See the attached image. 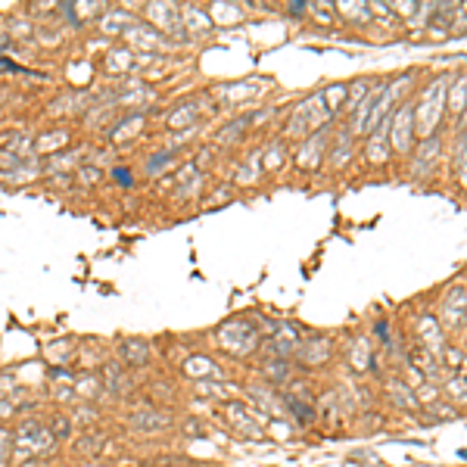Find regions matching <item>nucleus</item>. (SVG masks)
<instances>
[{
  "mask_svg": "<svg viewBox=\"0 0 467 467\" xmlns=\"http://www.w3.org/2000/svg\"><path fill=\"white\" fill-rule=\"evenodd\" d=\"M10 455H12V433L6 427H0V467L10 464Z\"/></svg>",
  "mask_w": 467,
  "mask_h": 467,
  "instance_id": "aec40b11",
  "label": "nucleus"
},
{
  "mask_svg": "<svg viewBox=\"0 0 467 467\" xmlns=\"http://www.w3.org/2000/svg\"><path fill=\"white\" fill-rule=\"evenodd\" d=\"M184 374L187 377H199V380H224L221 367L212 358H205V355H190V358L184 361Z\"/></svg>",
  "mask_w": 467,
  "mask_h": 467,
  "instance_id": "6e6552de",
  "label": "nucleus"
},
{
  "mask_svg": "<svg viewBox=\"0 0 467 467\" xmlns=\"http://www.w3.org/2000/svg\"><path fill=\"white\" fill-rule=\"evenodd\" d=\"M68 349H72V342H50V346H47V358L56 361V365H66V361L75 355V352H68Z\"/></svg>",
  "mask_w": 467,
  "mask_h": 467,
  "instance_id": "f3484780",
  "label": "nucleus"
},
{
  "mask_svg": "<svg viewBox=\"0 0 467 467\" xmlns=\"http://www.w3.org/2000/svg\"><path fill=\"white\" fill-rule=\"evenodd\" d=\"M118 358L131 367H147L149 361H153V349L143 340H125L122 346H118Z\"/></svg>",
  "mask_w": 467,
  "mask_h": 467,
  "instance_id": "0eeeda50",
  "label": "nucleus"
},
{
  "mask_svg": "<svg viewBox=\"0 0 467 467\" xmlns=\"http://www.w3.org/2000/svg\"><path fill=\"white\" fill-rule=\"evenodd\" d=\"M128 62H131L128 50H112V56H109V62H106V66H109V68H128Z\"/></svg>",
  "mask_w": 467,
  "mask_h": 467,
  "instance_id": "412c9836",
  "label": "nucleus"
},
{
  "mask_svg": "<svg viewBox=\"0 0 467 467\" xmlns=\"http://www.w3.org/2000/svg\"><path fill=\"white\" fill-rule=\"evenodd\" d=\"M112 178H116L122 187H131V184H134V178H131L128 168H116V172H112Z\"/></svg>",
  "mask_w": 467,
  "mask_h": 467,
  "instance_id": "4be33fe9",
  "label": "nucleus"
},
{
  "mask_svg": "<svg viewBox=\"0 0 467 467\" xmlns=\"http://www.w3.org/2000/svg\"><path fill=\"white\" fill-rule=\"evenodd\" d=\"M81 174H84V184H93L97 178H103V172H97V168H84Z\"/></svg>",
  "mask_w": 467,
  "mask_h": 467,
  "instance_id": "5701e85b",
  "label": "nucleus"
},
{
  "mask_svg": "<svg viewBox=\"0 0 467 467\" xmlns=\"http://www.w3.org/2000/svg\"><path fill=\"white\" fill-rule=\"evenodd\" d=\"M327 358H330V346H327L324 336H311V340H305L302 346H299V352H296V361H302L305 367H318V365H324Z\"/></svg>",
  "mask_w": 467,
  "mask_h": 467,
  "instance_id": "423d86ee",
  "label": "nucleus"
},
{
  "mask_svg": "<svg viewBox=\"0 0 467 467\" xmlns=\"http://www.w3.org/2000/svg\"><path fill=\"white\" fill-rule=\"evenodd\" d=\"M75 392H78L81 402H97L100 392H103V380L93 377V374H84V377L75 380Z\"/></svg>",
  "mask_w": 467,
  "mask_h": 467,
  "instance_id": "ddd939ff",
  "label": "nucleus"
},
{
  "mask_svg": "<svg viewBox=\"0 0 467 467\" xmlns=\"http://www.w3.org/2000/svg\"><path fill=\"white\" fill-rule=\"evenodd\" d=\"M56 439L50 433L47 423L41 421H25L19 423V430L12 433V452L25 455V458H47L53 452Z\"/></svg>",
  "mask_w": 467,
  "mask_h": 467,
  "instance_id": "f257e3e1",
  "label": "nucleus"
},
{
  "mask_svg": "<svg viewBox=\"0 0 467 467\" xmlns=\"http://www.w3.org/2000/svg\"><path fill=\"white\" fill-rule=\"evenodd\" d=\"M318 106H324V103H318V100H305V103L299 106L296 118L290 122L293 134H309L311 128H318V125H321V118L327 116V112H318Z\"/></svg>",
  "mask_w": 467,
  "mask_h": 467,
  "instance_id": "39448f33",
  "label": "nucleus"
},
{
  "mask_svg": "<svg viewBox=\"0 0 467 467\" xmlns=\"http://www.w3.org/2000/svg\"><path fill=\"white\" fill-rule=\"evenodd\" d=\"M75 448H78L81 455H97L100 448H103V436H100V433H87L84 439L75 442Z\"/></svg>",
  "mask_w": 467,
  "mask_h": 467,
  "instance_id": "6ab92c4d",
  "label": "nucleus"
},
{
  "mask_svg": "<svg viewBox=\"0 0 467 467\" xmlns=\"http://www.w3.org/2000/svg\"><path fill=\"white\" fill-rule=\"evenodd\" d=\"M50 433H53V439L56 442H62V439H68L72 436V427H75V417H68V414H53L50 417Z\"/></svg>",
  "mask_w": 467,
  "mask_h": 467,
  "instance_id": "2eb2a0df",
  "label": "nucleus"
},
{
  "mask_svg": "<svg viewBox=\"0 0 467 467\" xmlns=\"http://www.w3.org/2000/svg\"><path fill=\"white\" fill-rule=\"evenodd\" d=\"M149 19H153V22H159L162 28H174L178 10H174L172 3H168V6H149Z\"/></svg>",
  "mask_w": 467,
  "mask_h": 467,
  "instance_id": "dca6fc26",
  "label": "nucleus"
},
{
  "mask_svg": "<svg viewBox=\"0 0 467 467\" xmlns=\"http://www.w3.org/2000/svg\"><path fill=\"white\" fill-rule=\"evenodd\" d=\"M446 396H448V402L467 405V374H455V377H448Z\"/></svg>",
  "mask_w": 467,
  "mask_h": 467,
  "instance_id": "4468645a",
  "label": "nucleus"
},
{
  "mask_svg": "<svg viewBox=\"0 0 467 467\" xmlns=\"http://www.w3.org/2000/svg\"><path fill=\"white\" fill-rule=\"evenodd\" d=\"M386 392H390L392 405H402L405 411H414L417 408V396L411 392V386L399 383V380H386Z\"/></svg>",
  "mask_w": 467,
  "mask_h": 467,
  "instance_id": "f8f14e48",
  "label": "nucleus"
},
{
  "mask_svg": "<svg viewBox=\"0 0 467 467\" xmlns=\"http://www.w3.org/2000/svg\"><path fill=\"white\" fill-rule=\"evenodd\" d=\"M411 361H414V367L417 371H423V377L427 380H442V371H439V365H436V358H433V352H430L427 346H414L411 349Z\"/></svg>",
  "mask_w": 467,
  "mask_h": 467,
  "instance_id": "9b49d317",
  "label": "nucleus"
},
{
  "mask_svg": "<svg viewBox=\"0 0 467 467\" xmlns=\"http://www.w3.org/2000/svg\"><path fill=\"white\" fill-rule=\"evenodd\" d=\"M84 467H100V464H84Z\"/></svg>",
  "mask_w": 467,
  "mask_h": 467,
  "instance_id": "b1692460",
  "label": "nucleus"
},
{
  "mask_svg": "<svg viewBox=\"0 0 467 467\" xmlns=\"http://www.w3.org/2000/svg\"><path fill=\"white\" fill-rule=\"evenodd\" d=\"M218 340H221V346L230 355H249L259 349V330L246 321H230V324H221Z\"/></svg>",
  "mask_w": 467,
  "mask_h": 467,
  "instance_id": "f03ea898",
  "label": "nucleus"
},
{
  "mask_svg": "<svg viewBox=\"0 0 467 467\" xmlns=\"http://www.w3.org/2000/svg\"><path fill=\"white\" fill-rule=\"evenodd\" d=\"M224 421H228L240 436H249V439H262V427L255 423V417L249 414V408H246L243 402H224Z\"/></svg>",
  "mask_w": 467,
  "mask_h": 467,
  "instance_id": "7ed1b4c3",
  "label": "nucleus"
},
{
  "mask_svg": "<svg viewBox=\"0 0 467 467\" xmlns=\"http://www.w3.org/2000/svg\"><path fill=\"white\" fill-rule=\"evenodd\" d=\"M103 390L109 392V396H125V392L131 390V383H128V374L122 371V365H118V361H109V365H106V371H103Z\"/></svg>",
  "mask_w": 467,
  "mask_h": 467,
  "instance_id": "9d476101",
  "label": "nucleus"
},
{
  "mask_svg": "<svg viewBox=\"0 0 467 467\" xmlns=\"http://www.w3.org/2000/svg\"><path fill=\"white\" fill-rule=\"evenodd\" d=\"M196 112H199V106H196V103H187L184 109L172 112V128H184V125H190L193 118H196Z\"/></svg>",
  "mask_w": 467,
  "mask_h": 467,
  "instance_id": "a211bd4d",
  "label": "nucleus"
},
{
  "mask_svg": "<svg viewBox=\"0 0 467 467\" xmlns=\"http://www.w3.org/2000/svg\"><path fill=\"white\" fill-rule=\"evenodd\" d=\"M128 427L137 430V433H162V430L172 427V414L159 408H140L128 417Z\"/></svg>",
  "mask_w": 467,
  "mask_h": 467,
  "instance_id": "20e7f679",
  "label": "nucleus"
},
{
  "mask_svg": "<svg viewBox=\"0 0 467 467\" xmlns=\"http://www.w3.org/2000/svg\"><path fill=\"white\" fill-rule=\"evenodd\" d=\"M262 374H265L268 383L286 386V383H293V361L290 358H265L262 361Z\"/></svg>",
  "mask_w": 467,
  "mask_h": 467,
  "instance_id": "1a4fd4ad",
  "label": "nucleus"
}]
</instances>
